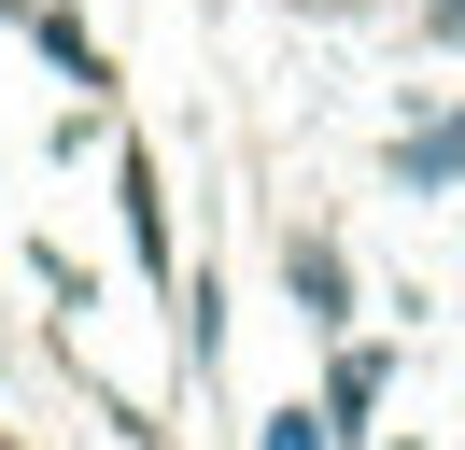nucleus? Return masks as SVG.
Instances as JSON below:
<instances>
[{
    "label": "nucleus",
    "instance_id": "nucleus-2",
    "mask_svg": "<svg viewBox=\"0 0 465 450\" xmlns=\"http://www.w3.org/2000/svg\"><path fill=\"white\" fill-rule=\"evenodd\" d=\"M381 169H395L409 197H451V183H465V112H437V127H409V141H395Z\"/></svg>",
    "mask_w": 465,
    "mask_h": 450
},
{
    "label": "nucleus",
    "instance_id": "nucleus-5",
    "mask_svg": "<svg viewBox=\"0 0 465 450\" xmlns=\"http://www.w3.org/2000/svg\"><path fill=\"white\" fill-rule=\"evenodd\" d=\"M127 240H142V268H170V197H155V155H127Z\"/></svg>",
    "mask_w": 465,
    "mask_h": 450
},
{
    "label": "nucleus",
    "instance_id": "nucleus-7",
    "mask_svg": "<svg viewBox=\"0 0 465 450\" xmlns=\"http://www.w3.org/2000/svg\"><path fill=\"white\" fill-rule=\"evenodd\" d=\"M423 28H437V43H451V56H465V0H423Z\"/></svg>",
    "mask_w": 465,
    "mask_h": 450
},
{
    "label": "nucleus",
    "instance_id": "nucleus-1",
    "mask_svg": "<svg viewBox=\"0 0 465 450\" xmlns=\"http://www.w3.org/2000/svg\"><path fill=\"white\" fill-rule=\"evenodd\" d=\"M282 281H296V309H311V324H352V268H339V240H311V225H296V240H282Z\"/></svg>",
    "mask_w": 465,
    "mask_h": 450
},
{
    "label": "nucleus",
    "instance_id": "nucleus-4",
    "mask_svg": "<svg viewBox=\"0 0 465 450\" xmlns=\"http://www.w3.org/2000/svg\"><path fill=\"white\" fill-rule=\"evenodd\" d=\"M29 43H43V56H57V71H71V84H114V56H99V43H85V15H43V0H29Z\"/></svg>",
    "mask_w": 465,
    "mask_h": 450
},
{
    "label": "nucleus",
    "instance_id": "nucleus-3",
    "mask_svg": "<svg viewBox=\"0 0 465 450\" xmlns=\"http://www.w3.org/2000/svg\"><path fill=\"white\" fill-rule=\"evenodd\" d=\"M381 380H395V366H381V352H339V366H324V436H367V408H381Z\"/></svg>",
    "mask_w": 465,
    "mask_h": 450
},
{
    "label": "nucleus",
    "instance_id": "nucleus-6",
    "mask_svg": "<svg viewBox=\"0 0 465 450\" xmlns=\"http://www.w3.org/2000/svg\"><path fill=\"white\" fill-rule=\"evenodd\" d=\"M254 450H324V408H282V422H268Z\"/></svg>",
    "mask_w": 465,
    "mask_h": 450
}]
</instances>
